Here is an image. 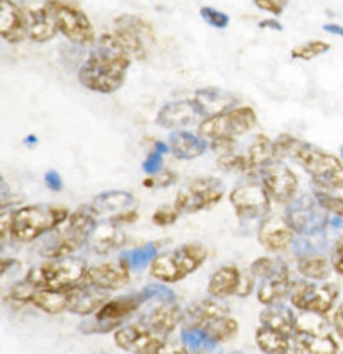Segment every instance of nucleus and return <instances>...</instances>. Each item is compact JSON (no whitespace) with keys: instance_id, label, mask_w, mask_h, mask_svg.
I'll return each instance as SVG.
<instances>
[{"instance_id":"f257e3e1","label":"nucleus","mask_w":343,"mask_h":354,"mask_svg":"<svg viewBox=\"0 0 343 354\" xmlns=\"http://www.w3.org/2000/svg\"><path fill=\"white\" fill-rule=\"evenodd\" d=\"M131 55L124 50L116 34H103L78 71V79L87 91L114 94L124 86L131 67Z\"/></svg>"},{"instance_id":"f03ea898","label":"nucleus","mask_w":343,"mask_h":354,"mask_svg":"<svg viewBox=\"0 0 343 354\" xmlns=\"http://www.w3.org/2000/svg\"><path fill=\"white\" fill-rule=\"evenodd\" d=\"M276 160L292 159L312 179L313 187L325 191L343 189V162L337 156L305 142L292 134H280L273 140Z\"/></svg>"},{"instance_id":"7ed1b4c3","label":"nucleus","mask_w":343,"mask_h":354,"mask_svg":"<svg viewBox=\"0 0 343 354\" xmlns=\"http://www.w3.org/2000/svg\"><path fill=\"white\" fill-rule=\"evenodd\" d=\"M71 216L67 207L54 204H30L14 211L10 226V237L17 243L29 244L51 234L62 226Z\"/></svg>"},{"instance_id":"20e7f679","label":"nucleus","mask_w":343,"mask_h":354,"mask_svg":"<svg viewBox=\"0 0 343 354\" xmlns=\"http://www.w3.org/2000/svg\"><path fill=\"white\" fill-rule=\"evenodd\" d=\"M99 219L92 214L89 206H80L71 212L69 219L62 226L51 232L46 248L42 249V256L46 259H59V257L74 256L76 251L86 246L89 236L92 234Z\"/></svg>"},{"instance_id":"39448f33","label":"nucleus","mask_w":343,"mask_h":354,"mask_svg":"<svg viewBox=\"0 0 343 354\" xmlns=\"http://www.w3.org/2000/svg\"><path fill=\"white\" fill-rule=\"evenodd\" d=\"M148 295L144 288L141 291L109 297V301L96 315L84 317L79 324V331L84 335H106L114 333L121 326L129 323L132 316L137 315L148 304Z\"/></svg>"},{"instance_id":"423d86ee","label":"nucleus","mask_w":343,"mask_h":354,"mask_svg":"<svg viewBox=\"0 0 343 354\" xmlns=\"http://www.w3.org/2000/svg\"><path fill=\"white\" fill-rule=\"evenodd\" d=\"M208 259V249L188 243L168 252H159L149 266V274L161 284H175L196 272Z\"/></svg>"},{"instance_id":"0eeeda50","label":"nucleus","mask_w":343,"mask_h":354,"mask_svg":"<svg viewBox=\"0 0 343 354\" xmlns=\"http://www.w3.org/2000/svg\"><path fill=\"white\" fill-rule=\"evenodd\" d=\"M89 264L86 259L78 256L46 259L27 272L26 279L37 289H55V291H71L84 283Z\"/></svg>"},{"instance_id":"6e6552de","label":"nucleus","mask_w":343,"mask_h":354,"mask_svg":"<svg viewBox=\"0 0 343 354\" xmlns=\"http://www.w3.org/2000/svg\"><path fill=\"white\" fill-rule=\"evenodd\" d=\"M225 197V184L220 177L200 176L186 180L176 192L175 206L179 214H196L215 207Z\"/></svg>"},{"instance_id":"1a4fd4ad","label":"nucleus","mask_w":343,"mask_h":354,"mask_svg":"<svg viewBox=\"0 0 343 354\" xmlns=\"http://www.w3.org/2000/svg\"><path fill=\"white\" fill-rule=\"evenodd\" d=\"M258 118L255 109L249 106H238L223 114L203 119L197 124V134L209 140L238 139L256 127Z\"/></svg>"},{"instance_id":"9d476101","label":"nucleus","mask_w":343,"mask_h":354,"mask_svg":"<svg viewBox=\"0 0 343 354\" xmlns=\"http://www.w3.org/2000/svg\"><path fill=\"white\" fill-rule=\"evenodd\" d=\"M285 219L297 236L315 237L330 226V214L317 203L313 194H298L285 206Z\"/></svg>"},{"instance_id":"9b49d317","label":"nucleus","mask_w":343,"mask_h":354,"mask_svg":"<svg viewBox=\"0 0 343 354\" xmlns=\"http://www.w3.org/2000/svg\"><path fill=\"white\" fill-rule=\"evenodd\" d=\"M44 7L51 12L55 27L69 42L76 46H92L96 42L94 27L79 7L66 0H47Z\"/></svg>"},{"instance_id":"f8f14e48","label":"nucleus","mask_w":343,"mask_h":354,"mask_svg":"<svg viewBox=\"0 0 343 354\" xmlns=\"http://www.w3.org/2000/svg\"><path fill=\"white\" fill-rule=\"evenodd\" d=\"M340 289L335 283H313V281L294 279L290 304L298 313H315V315L326 316L337 304Z\"/></svg>"},{"instance_id":"ddd939ff","label":"nucleus","mask_w":343,"mask_h":354,"mask_svg":"<svg viewBox=\"0 0 343 354\" xmlns=\"http://www.w3.org/2000/svg\"><path fill=\"white\" fill-rule=\"evenodd\" d=\"M229 204L235 209V214L241 223H249V221H261L268 216L272 199L265 191L263 184L258 179H252L229 192Z\"/></svg>"},{"instance_id":"4468645a","label":"nucleus","mask_w":343,"mask_h":354,"mask_svg":"<svg viewBox=\"0 0 343 354\" xmlns=\"http://www.w3.org/2000/svg\"><path fill=\"white\" fill-rule=\"evenodd\" d=\"M258 180L263 184L274 204L286 206L298 196V177L283 160H273L258 172Z\"/></svg>"},{"instance_id":"2eb2a0df","label":"nucleus","mask_w":343,"mask_h":354,"mask_svg":"<svg viewBox=\"0 0 343 354\" xmlns=\"http://www.w3.org/2000/svg\"><path fill=\"white\" fill-rule=\"evenodd\" d=\"M163 343L164 337L155 335L143 319L131 321L114 331V344L131 354H155Z\"/></svg>"},{"instance_id":"dca6fc26","label":"nucleus","mask_w":343,"mask_h":354,"mask_svg":"<svg viewBox=\"0 0 343 354\" xmlns=\"http://www.w3.org/2000/svg\"><path fill=\"white\" fill-rule=\"evenodd\" d=\"M148 304L151 306L139 319H143L148 328L159 337H164V339L171 337L183 321V309L177 304L176 297L175 299H155L149 301Z\"/></svg>"},{"instance_id":"f3484780","label":"nucleus","mask_w":343,"mask_h":354,"mask_svg":"<svg viewBox=\"0 0 343 354\" xmlns=\"http://www.w3.org/2000/svg\"><path fill=\"white\" fill-rule=\"evenodd\" d=\"M297 234L290 224L286 223L285 216L268 214L260 221L258 226V243L272 254H281L293 246Z\"/></svg>"},{"instance_id":"a211bd4d","label":"nucleus","mask_w":343,"mask_h":354,"mask_svg":"<svg viewBox=\"0 0 343 354\" xmlns=\"http://www.w3.org/2000/svg\"><path fill=\"white\" fill-rule=\"evenodd\" d=\"M131 269L121 259L107 261V263L89 266L84 283L106 292H116L127 288L131 283Z\"/></svg>"},{"instance_id":"6ab92c4d","label":"nucleus","mask_w":343,"mask_h":354,"mask_svg":"<svg viewBox=\"0 0 343 354\" xmlns=\"http://www.w3.org/2000/svg\"><path fill=\"white\" fill-rule=\"evenodd\" d=\"M201 115L193 102V99L175 100L164 104L156 115V124L168 131H183L193 124L201 122Z\"/></svg>"},{"instance_id":"aec40b11","label":"nucleus","mask_w":343,"mask_h":354,"mask_svg":"<svg viewBox=\"0 0 343 354\" xmlns=\"http://www.w3.org/2000/svg\"><path fill=\"white\" fill-rule=\"evenodd\" d=\"M221 316H229L228 304L223 299H216L211 296L203 297L183 309L181 329H200Z\"/></svg>"},{"instance_id":"412c9836","label":"nucleus","mask_w":343,"mask_h":354,"mask_svg":"<svg viewBox=\"0 0 343 354\" xmlns=\"http://www.w3.org/2000/svg\"><path fill=\"white\" fill-rule=\"evenodd\" d=\"M193 102H195L201 119L223 114V112L240 106V99H238L236 94L220 87L197 88L195 95H193Z\"/></svg>"},{"instance_id":"4be33fe9","label":"nucleus","mask_w":343,"mask_h":354,"mask_svg":"<svg viewBox=\"0 0 343 354\" xmlns=\"http://www.w3.org/2000/svg\"><path fill=\"white\" fill-rule=\"evenodd\" d=\"M0 37L9 44L29 37V17L14 0H0Z\"/></svg>"},{"instance_id":"5701e85b","label":"nucleus","mask_w":343,"mask_h":354,"mask_svg":"<svg viewBox=\"0 0 343 354\" xmlns=\"http://www.w3.org/2000/svg\"><path fill=\"white\" fill-rule=\"evenodd\" d=\"M109 295L111 292H106L103 289L94 288V286L82 283L78 288L69 291L67 313L80 317H89L96 315L109 301V297H111Z\"/></svg>"},{"instance_id":"b1692460","label":"nucleus","mask_w":343,"mask_h":354,"mask_svg":"<svg viewBox=\"0 0 343 354\" xmlns=\"http://www.w3.org/2000/svg\"><path fill=\"white\" fill-rule=\"evenodd\" d=\"M127 243L126 232L119 224L106 219L104 223H98L92 234L89 236L87 246L94 254L107 256L111 252L121 251Z\"/></svg>"},{"instance_id":"393cba45","label":"nucleus","mask_w":343,"mask_h":354,"mask_svg":"<svg viewBox=\"0 0 343 354\" xmlns=\"http://www.w3.org/2000/svg\"><path fill=\"white\" fill-rule=\"evenodd\" d=\"M87 206L98 219L100 217L111 219L121 212L134 209L136 197L127 191H106L96 196Z\"/></svg>"},{"instance_id":"a878e982","label":"nucleus","mask_w":343,"mask_h":354,"mask_svg":"<svg viewBox=\"0 0 343 354\" xmlns=\"http://www.w3.org/2000/svg\"><path fill=\"white\" fill-rule=\"evenodd\" d=\"M338 351L340 349L332 331H294L292 337V354H338Z\"/></svg>"},{"instance_id":"bb28decb","label":"nucleus","mask_w":343,"mask_h":354,"mask_svg":"<svg viewBox=\"0 0 343 354\" xmlns=\"http://www.w3.org/2000/svg\"><path fill=\"white\" fill-rule=\"evenodd\" d=\"M243 271L235 264H225L213 272L208 281V296L216 299H228L238 296Z\"/></svg>"},{"instance_id":"cd10ccee","label":"nucleus","mask_w":343,"mask_h":354,"mask_svg":"<svg viewBox=\"0 0 343 354\" xmlns=\"http://www.w3.org/2000/svg\"><path fill=\"white\" fill-rule=\"evenodd\" d=\"M169 151L179 160H193L201 158L209 149V142L201 138L200 134L189 132L186 129L183 131H175L169 136Z\"/></svg>"},{"instance_id":"c85d7f7f","label":"nucleus","mask_w":343,"mask_h":354,"mask_svg":"<svg viewBox=\"0 0 343 354\" xmlns=\"http://www.w3.org/2000/svg\"><path fill=\"white\" fill-rule=\"evenodd\" d=\"M260 324L293 337L297 331V309L285 303L265 306L260 313Z\"/></svg>"},{"instance_id":"c756f323","label":"nucleus","mask_w":343,"mask_h":354,"mask_svg":"<svg viewBox=\"0 0 343 354\" xmlns=\"http://www.w3.org/2000/svg\"><path fill=\"white\" fill-rule=\"evenodd\" d=\"M293 284H294V279L292 277V272L272 277V279L260 281L256 286L258 303L263 306L285 303V301L290 299Z\"/></svg>"},{"instance_id":"7c9ffc66","label":"nucleus","mask_w":343,"mask_h":354,"mask_svg":"<svg viewBox=\"0 0 343 354\" xmlns=\"http://www.w3.org/2000/svg\"><path fill=\"white\" fill-rule=\"evenodd\" d=\"M196 331L203 336V339L209 348L216 349L220 344L229 343V341L235 339L238 333H240V324H238L235 317L221 316L203 326V328L196 329Z\"/></svg>"},{"instance_id":"2f4dec72","label":"nucleus","mask_w":343,"mask_h":354,"mask_svg":"<svg viewBox=\"0 0 343 354\" xmlns=\"http://www.w3.org/2000/svg\"><path fill=\"white\" fill-rule=\"evenodd\" d=\"M27 17H29V37L34 42H49L58 35V27H55L54 19L46 7L30 10Z\"/></svg>"},{"instance_id":"473e14b6","label":"nucleus","mask_w":343,"mask_h":354,"mask_svg":"<svg viewBox=\"0 0 343 354\" xmlns=\"http://www.w3.org/2000/svg\"><path fill=\"white\" fill-rule=\"evenodd\" d=\"M255 343L263 354H292V337L266 326L260 324L256 328Z\"/></svg>"},{"instance_id":"72a5a7b5","label":"nucleus","mask_w":343,"mask_h":354,"mask_svg":"<svg viewBox=\"0 0 343 354\" xmlns=\"http://www.w3.org/2000/svg\"><path fill=\"white\" fill-rule=\"evenodd\" d=\"M30 304L40 309L42 313L51 316L62 315L67 311L69 304V291H55V289H37L32 296Z\"/></svg>"},{"instance_id":"f704fd0d","label":"nucleus","mask_w":343,"mask_h":354,"mask_svg":"<svg viewBox=\"0 0 343 354\" xmlns=\"http://www.w3.org/2000/svg\"><path fill=\"white\" fill-rule=\"evenodd\" d=\"M157 254H159V243H148L139 248L123 251L119 254V259L126 263L132 272H139L149 268Z\"/></svg>"},{"instance_id":"c9c22d12","label":"nucleus","mask_w":343,"mask_h":354,"mask_svg":"<svg viewBox=\"0 0 343 354\" xmlns=\"http://www.w3.org/2000/svg\"><path fill=\"white\" fill-rule=\"evenodd\" d=\"M246 156H248L252 166L255 167L256 177H258V172H260L261 169L268 166V164L273 162V160H276V158H274L273 140L266 138L265 134H256L252 142H249Z\"/></svg>"},{"instance_id":"e433bc0d","label":"nucleus","mask_w":343,"mask_h":354,"mask_svg":"<svg viewBox=\"0 0 343 354\" xmlns=\"http://www.w3.org/2000/svg\"><path fill=\"white\" fill-rule=\"evenodd\" d=\"M248 271L252 272L258 281H263V279H272V277H276L281 274H288L290 268L283 259H280V257L261 256L249 264Z\"/></svg>"},{"instance_id":"4c0bfd02","label":"nucleus","mask_w":343,"mask_h":354,"mask_svg":"<svg viewBox=\"0 0 343 354\" xmlns=\"http://www.w3.org/2000/svg\"><path fill=\"white\" fill-rule=\"evenodd\" d=\"M114 26L134 32V34L139 35L141 39L146 40L149 46H151V44H155V40H156L155 29H152V26L148 22V20L139 17V15H131V14L119 15V17L114 20Z\"/></svg>"},{"instance_id":"58836bf2","label":"nucleus","mask_w":343,"mask_h":354,"mask_svg":"<svg viewBox=\"0 0 343 354\" xmlns=\"http://www.w3.org/2000/svg\"><path fill=\"white\" fill-rule=\"evenodd\" d=\"M218 167L225 172H235V174H243L256 179V171L255 167L249 162L248 156L238 154V152H231V154H226L218 158Z\"/></svg>"},{"instance_id":"ea45409f","label":"nucleus","mask_w":343,"mask_h":354,"mask_svg":"<svg viewBox=\"0 0 343 354\" xmlns=\"http://www.w3.org/2000/svg\"><path fill=\"white\" fill-rule=\"evenodd\" d=\"M312 194L317 199V203L320 204V207L325 212H328L330 216L343 217V197L333 194V191H325V189L313 187Z\"/></svg>"},{"instance_id":"a19ab883","label":"nucleus","mask_w":343,"mask_h":354,"mask_svg":"<svg viewBox=\"0 0 343 354\" xmlns=\"http://www.w3.org/2000/svg\"><path fill=\"white\" fill-rule=\"evenodd\" d=\"M169 151V144L166 142H156L152 151L149 152L146 160L143 162V169L148 176H156L157 172H161L164 169L163 164V158L164 154H168Z\"/></svg>"},{"instance_id":"79ce46f5","label":"nucleus","mask_w":343,"mask_h":354,"mask_svg":"<svg viewBox=\"0 0 343 354\" xmlns=\"http://www.w3.org/2000/svg\"><path fill=\"white\" fill-rule=\"evenodd\" d=\"M330 50V44L324 40H310V42L301 44L292 50V57L297 60H312L318 55H324Z\"/></svg>"},{"instance_id":"37998d69","label":"nucleus","mask_w":343,"mask_h":354,"mask_svg":"<svg viewBox=\"0 0 343 354\" xmlns=\"http://www.w3.org/2000/svg\"><path fill=\"white\" fill-rule=\"evenodd\" d=\"M35 291H37V288H35L34 284L29 283V281L24 277L22 281H19V283L10 286L9 299L15 301V303L30 304V299H32V296H34Z\"/></svg>"},{"instance_id":"c03bdc74","label":"nucleus","mask_w":343,"mask_h":354,"mask_svg":"<svg viewBox=\"0 0 343 354\" xmlns=\"http://www.w3.org/2000/svg\"><path fill=\"white\" fill-rule=\"evenodd\" d=\"M200 15L208 26L215 27V29H226L229 26V15L218 9H213V7H201Z\"/></svg>"},{"instance_id":"a18cd8bd","label":"nucleus","mask_w":343,"mask_h":354,"mask_svg":"<svg viewBox=\"0 0 343 354\" xmlns=\"http://www.w3.org/2000/svg\"><path fill=\"white\" fill-rule=\"evenodd\" d=\"M179 212L175 206H161L157 207L152 214V223L159 227H166V226H173L177 219H179Z\"/></svg>"},{"instance_id":"49530a36","label":"nucleus","mask_w":343,"mask_h":354,"mask_svg":"<svg viewBox=\"0 0 343 354\" xmlns=\"http://www.w3.org/2000/svg\"><path fill=\"white\" fill-rule=\"evenodd\" d=\"M177 176L175 171H169V169H163L161 172H157L156 176H149L148 179L143 180L144 187H169L176 183Z\"/></svg>"},{"instance_id":"de8ad7c7","label":"nucleus","mask_w":343,"mask_h":354,"mask_svg":"<svg viewBox=\"0 0 343 354\" xmlns=\"http://www.w3.org/2000/svg\"><path fill=\"white\" fill-rule=\"evenodd\" d=\"M330 263H332L333 272H337L338 276H343V236L335 239L330 249Z\"/></svg>"},{"instance_id":"09e8293b","label":"nucleus","mask_w":343,"mask_h":354,"mask_svg":"<svg viewBox=\"0 0 343 354\" xmlns=\"http://www.w3.org/2000/svg\"><path fill=\"white\" fill-rule=\"evenodd\" d=\"M155 354H189V349L184 346L183 341H181V337H176V339L168 337V339H164V343L157 348V351Z\"/></svg>"},{"instance_id":"8fccbe9b","label":"nucleus","mask_w":343,"mask_h":354,"mask_svg":"<svg viewBox=\"0 0 343 354\" xmlns=\"http://www.w3.org/2000/svg\"><path fill=\"white\" fill-rule=\"evenodd\" d=\"M253 3L258 7L260 10L270 12L273 15H281L283 10L288 7V0H253Z\"/></svg>"},{"instance_id":"3c124183","label":"nucleus","mask_w":343,"mask_h":354,"mask_svg":"<svg viewBox=\"0 0 343 354\" xmlns=\"http://www.w3.org/2000/svg\"><path fill=\"white\" fill-rule=\"evenodd\" d=\"M236 139H215L209 140V149L221 158V156L231 154V152H236Z\"/></svg>"},{"instance_id":"603ef678","label":"nucleus","mask_w":343,"mask_h":354,"mask_svg":"<svg viewBox=\"0 0 343 354\" xmlns=\"http://www.w3.org/2000/svg\"><path fill=\"white\" fill-rule=\"evenodd\" d=\"M256 283L258 279L252 272H243V277H241V284L240 289H238V296L240 297H248L249 295H253V291L256 289Z\"/></svg>"},{"instance_id":"864d4df0","label":"nucleus","mask_w":343,"mask_h":354,"mask_svg":"<svg viewBox=\"0 0 343 354\" xmlns=\"http://www.w3.org/2000/svg\"><path fill=\"white\" fill-rule=\"evenodd\" d=\"M12 216H14V211H0V246L6 243L7 237L10 236V226H12Z\"/></svg>"},{"instance_id":"5fc2aeb1","label":"nucleus","mask_w":343,"mask_h":354,"mask_svg":"<svg viewBox=\"0 0 343 354\" xmlns=\"http://www.w3.org/2000/svg\"><path fill=\"white\" fill-rule=\"evenodd\" d=\"M44 183H46V186L54 192L62 191V187H64L62 177H60L58 171H47L46 176H44Z\"/></svg>"},{"instance_id":"6e6d98bb","label":"nucleus","mask_w":343,"mask_h":354,"mask_svg":"<svg viewBox=\"0 0 343 354\" xmlns=\"http://www.w3.org/2000/svg\"><path fill=\"white\" fill-rule=\"evenodd\" d=\"M139 219V214H137L136 209H129V211H124L121 212V214L111 217L109 221H112V223L119 224V226H124V224H134L136 221Z\"/></svg>"},{"instance_id":"4d7b16f0","label":"nucleus","mask_w":343,"mask_h":354,"mask_svg":"<svg viewBox=\"0 0 343 354\" xmlns=\"http://www.w3.org/2000/svg\"><path fill=\"white\" fill-rule=\"evenodd\" d=\"M332 328L335 335L343 341V301L337 306V309H335L333 317H332Z\"/></svg>"},{"instance_id":"13d9d810","label":"nucleus","mask_w":343,"mask_h":354,"mask_svg":"<svg viewBox=\"0 0 343 354\" xmlns=\"http://www.w3.org/2000/svg\"><path fill=\"white\" fill-rule=\"evenodd\" d=\"M258 26H260V29H272V30H276V32L283 30V26H281V24L278 22L276 19H265V20H261Z\"/></svg>"},{"instance_id":"bf43d9fd","label":"nucleus","mask_w":343,"mask_h":354,"mask_svg":"<svg viewBox=\"0 0 343 354\" xmlns=\"http://www.w3.org/2000/svg\"><path fill=\"white\" fill-rule=\"evenodd\" d=\"M15 264H17V261L14 257H0V277L9 272Z\"/></svg>"},{"instance_id":"052dcab7","label":"nucleus","mask_w":343,"mask_h":354,"mask_svg":"<svg viewBox=\"0 0 343 354\" xmlns=\"http://www.w3.org/2000/svg\"><path fill=\"white\" fill-rule=\"evenodd\" d=\"M10 197V187L7 180L0 176V201H7Z\"/></svg>"},{"instance_id":"680f3d73","label":"nucleus","mask_w":343,"mask_h":354,"mask_svg":"<svg viewBox=\"0 0 343 354\" xmlns=\"http://www.w3.org/2000/svg\"><path fill=\"white\" fill-rule=\"evenodd\" d=\"M324 30L328 32V34L340 35V37H343V26H338V24H325Z\"/></svg>"},{"instance_id":"e2e57ef3","label":"nucleus","mask_w":343,"mask_h":354,"mask_svg":"<svg viewBox=\"0 0 343 354\" xmlns=\"http://www.w3.org/2000/svg\"><path fill=\"white\" fill-rule=\"evenodd\" d=\"M189 354H218L216 349H204V351H193Z\"/></svg>"},{"instance_id":"0e129e2a","label":"nucleus","mask_w":343,"mask_h":354,"mask_svg":"<svg viewBox=\"0 0 343 354\" xmlns=\"http://www.w3.org/2000/svg\"><path fill=\"white\" fill-rule=\"evenodd\" d=\"M35 142H37V139H35L34 136H29V138L26 139V144H35Z\"/></svg>"},{"instance_id":"69168bd1","label":"nucleus","mask_w":343,"mask_h":354,"mask_svg":"<svg viewBox=\"0 0 343 354\" xmlns=\"http://www.w3.org/2000/svg\"><path fill=\"white\" fill-rule=\"evenodd\" d=\"M340 159H342V162H343V146L340 147Z\"/></svg>"},{"instance_id":"338daca9","label":"nucleus","mask_w":343,"mask_h":354,"mask_svg":"<svg viewBox=\"0 0 343 354\" xmlns=\"http://www.w3.org/2000/svg\"><path fill=\"white\" fill-rule=\"evenodd\" d=\"M228 354H245L243 351H231V353H228Z\"/></svg>"},{"instance_id":"774afa93","label":"nucleus","mask_w":343,"mask_h":354,"mask_svg":"<svg viewBox=\"0 0 343 354\" xmlns=\"http://www.w3.org/2000/svg\"><path fill=\"white\" fill-rule=\"evenodd\" d=\"M338 354H343V351H338Z\"/></svg>"}]
</instances>
